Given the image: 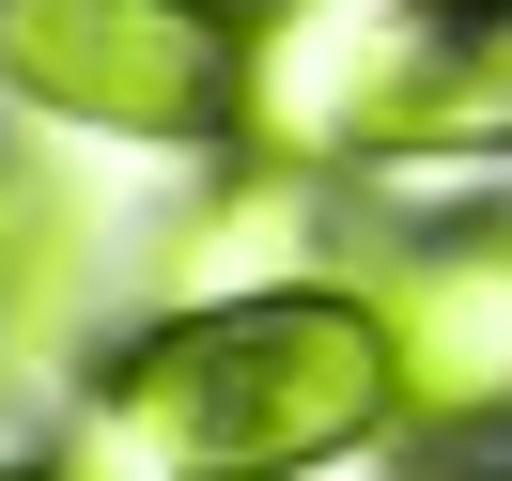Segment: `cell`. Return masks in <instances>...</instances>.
Masks as SVG:
<instances>
[{
    "mask_svg": "<svg viewBox=\"0 0 512 481\" xmlns=\"http://www.w3.org/2000/svg\"><path fill=\"white\" fill-rule=\"evenodd\" d=\"M109 404L187 481H295L404 419V357H388V311L357 295H218V311L156 326Z\"/></svg>",
    "mask_w": 512,
    "mask_h": 481,
    "instance_id": "obj_1",
    "label": "cell"
},
{
    "mask_svg": "<svg viewBox=\"0 0 512 481\" xmlns=\"http://www.w3.org/2000/svg\"><path fill=\"white\" fill-rule=\"evenodd\" d=\"M233 47L218 0H0V94L94 140H202L233 125Z\"/></svg>",
    "mask_w": 512,
    "mask_h": 481,
    "instance_id": "obj_2",
    "label": "cell"
},
{
    "mask_svg": "<svg viewBox=\"0 0 512 481\" xmlns=\"http://www.w3.org/2000/svg\"><path fill=\"white\" fill-rule=\"evenodd\" d=\"M388 357H404V419H435V435L512 419V218L435 233L388 280Z\"/></svg>",
    "mask_w": 512,
    "mask_h": 481,
    "instance_id": "obj_3",
    "label": "cell"
},
{
    "mask_svg": "<svg viewBox=\"0 0 512 481\" xmlns=\"http://www.w3.org/2000/svg\"><path fill=\"white\" fill-rule=\"evenodd\" d=\"M342 140L357 156H497L512 140V0H404Z\"/></svg>",
    "mask_w": 512,
    "mask_h": 481,
    "instance_id": "obj_4",
    "label": "cell"
},
{
    "mask_svg": "<svg viewBox=\"0 0 512 481\" xmlns=\"http://www.w3.org/2000/svg\"><path fill=\"white\" fill-rule=\"evenodd\" d=\"M63 187H47V171H0V342H32L47 311H63L78 295V249H63Z\"/></svg>",
    "mask_w": 512,
    "mask_h": 481,
    "instance_id": "obj_5",
    "label": "cell"
},
{
    "mask_svg": "<svg viewBox=\"0 0 512 481\" xmlns=\"http://www.w3.org/2000/svg\"><path fill=\"white\" fill-rule=\"evenodd\" d=\"M0 481H47V466H0Z\"/></svg>",
    "mask_w": 512,
    "mask_h": 481,
    "instance_id": "obj_6",
    "label": "cell"
},
{
    "mask_svg": "<svg viewBox=\"0 0 512 481\" xmlns=\"http://www.w3.org/2000/svg\"><path fill=\"white\" fill-rule=\"evenodd\" d=\"M481 481H512V466H481Z\"/></svg>",
    "mask_w": 512,
    "mask_h": 481,
    "instance_id": "obj_7",
    "label": "cell"
}]
</instances>
